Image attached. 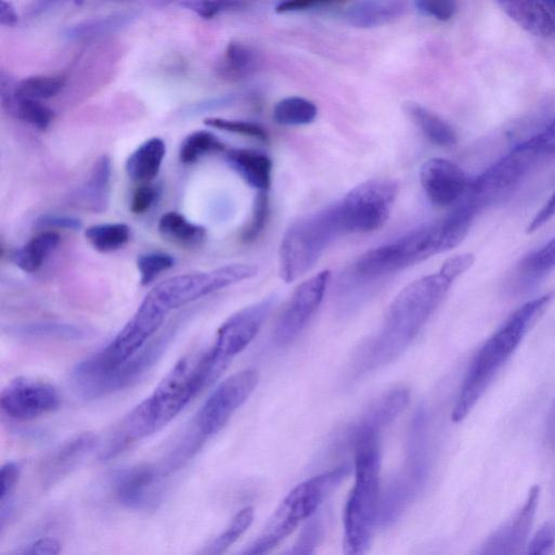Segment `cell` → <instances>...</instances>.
<instances>
[{
	"instance_id": "52",
	"label": "cell",
	"mask_w": 555,
	"mask_h": 555,
	"mask_svg": "<svg viewBox=\"0 0 555 555\" xmlns=\"http://www.w3.org/2000/svg\"><path fill=\"white\" fill-rule=\"evenodd\" d=\"M535 135L546 155L555 156V117Z\"/></svg>"
},
{
	"instance_id": "51",
	"label": "cell",
	"mask_w": 555,
	"mask_h": 555,
	"mask_svg": "<svg viewBox=\"0 0 555 555\" xmlns=\"http://www.w3.org/2000/svg\"><path fill=\"white\" fill-rule=\"evenodd\" d=\"M555 216V191L546 201L543 207L535 214L529 225L527 233H532L543 227L548 220Z\"/></svg>"
},
{
	"instance_id": "20",
	"label": "cell",
	"mask_w": 555,
	"mask_h": 555,
	"mask_svg": "<svg viewBox=\"0 0 555 555\" xmlns=\"http://www.w3.org/2000/svg\"><path fill=\"white\" fill-rule=\"evenodd\" d=\"M410 392L404 387H396L377 398L362 416L346 433L347 442L354 443L369 435H378L406 406Z\"/></svg>"
},
{
	"instance_id": "24",
	"label": "cell",
	"mask_w": 555,
	"mask_h": 555,
	"mask_svg": "<svg viewBox=\"0 0 555 555\" xmlns=\"http://www.w3.org/2000/svg\"><path fill=\"white\" fill-rule=\"evenodd\" d=\"M111 159L103 155L94 164L89 179L73 195L76 206L92 212L106 209L111 190Z\"/></svg>"
},
{
	"instance_id": "49",
	"label": "cell",
	"mask_w": 555,
	"mask_h": 555,
	"mask_svg": "<svg viewBox=\"0 0 555 555\" xmlns=\"http://www.w3.org/2000/svg\"><path fill=\"white\" fill-rule=\"evenodd\" d=\"M36 225L39 228L79 230L82 223L78 218L73 216L47 214L37 219Z\"/></svg>"
},
{
	"instance_id": "17",
	"label": "cell",
	"mask_w": 555,
	"mask_h": 555,
	"mask_svg": "<svg viewBox=\"0 0 555 555\" xmlns=\"http://www.w3.org/2000/svg\"><path fill=\"white\" fill-rule=\"evenodd\" d=\"M470 178L456 163L433 157L423 163L420 181L430 203L438 207H454L468 193Z\"/></svg>"
},
{
	"instance_id": "50",
	"label": "cell",
	"mask_w": 555,
	"mask_h": 555,
	"mask_svg": "<svg viewBox=\"0 0 555 555\" xmlns=\"http://www.w3.org/2000/svg\"><path fill=\"white\" fill-rule=\"evenodd\" d=\"M321 527L319 522H311L302 532L300 539L294 546L292 553H311L318 539L320 538Z\"/></svg>"
},
{
	"instance_id": "9",
	"label": "cell",
	"mask_w": 555,
	"mask_h": 555,
	"mask_svg": "<svg viewBox=\"0 0 555 555\" xmlns=\"http://www.w3.org/2000/svg\"><path fill=\"white\" fill-rule=\"evenodd\" d=\"M398 194V184L390 179H371L337 203L345 233L379 230L387 222Z\"/></svg>"
},
{
	"instance_id": "42",
	"label": "cell",
	"mask_w": 555,
	"mask_h": 555,
	"mask_svg": "<svg viewBox=\"0 0 555 555\" xmlns=\"http://www.w3.org/2000/svg\"><path fill=\"white\" fill-rule=\"evenodd\" d=\"M189 10L204 18H211L228 10L241 9L247 4L246 0H185L181 3Z\"/></svg>"
},
{
	"instance_id": "34",
	"label": "cell",
	"mask_w": 555,
	"mask_h": 555,
	"mask_svg": "<svg viewBox=\"0 0 555 555\" xmlns=\"http://www.w3.org/2000/svg\"><path fill=\"white\" fill-rule=\"evenodd\" d=\"M555 269V237L541 248L526 256L518 266L521 284L529 285Z\"/></svg>"
},
{
	"instance_id": "13",
	"label": "cell",
	"mask_w": 555,
	"mask_h": 555,
	"mask_svg": "<svg viewBox=\"0 0 555 555\" xmlns=\"http://www.w3.org/2000/svg\"><path fill=\"white\" fill-rule=\"evenodd\" d=\"M258 383L256 370L240 371L211 392L198 412L195 427L204 439L219 433L253 393Z\"/></svg>"
},
{
	"instance_id": "43",
	"label": "cell",
	"mask_w": 555,
	"mask_h": 555,
	"mask_svg": "<svg viewBox=\"0 0 555 555\" xmlns=\"http://www.w3.org/2000/svg\"><path fill=\"white\" fill-rule=\"evenodd\" d=\"M269 215V199L263 191H259L254 203L251 219L243 232V241L246 243L255 241L266 224Z\"/></svg>"
},
{
	"instance_id": "47",
	"label": "cell",
	"mask_w": 555,
	"mask_h": 555,
	"mask_svg": "<svg viewBox=\"0 0 555 555\" xmlns=\"http://www.w3.org/2000/svg\"><path fill=\"white\" fill-rule=\"evenodd\" d=\"M61 552L60 542L51 537L37 539L16 551L21 555H56Z\"/></svg>"
},
{
	"instance_id": "46",
	"label": "cell",
	"mask_w": 555,
	"mask_h": 555,
	"mask_svg": "<svg viewBox=\"0 0 555 555\" xmlns=\"http://www.w3.org/2000/svg\"><path fill=\"white\" fill-rule=\"evenodd\" d=\"M158 196L157 190L147 184L139 186L132 194L130 202V210L135 215L146 212L156 202Z\"/></svg>"
},
{
	"instance_id": "31",
	"label": "cell",
	"mask_w": 555,
	"mask_h": 555,
	"mask_svg": "<svg viewBox=\"0 0 555 555\" xmlns=\"http://www.w3.org/2000/svg\"><path fill=\"white\" fill-rule=\"evenodd\" d=\"M9 332L15 336L33 339L77 340L86 337V331L79 326L57 322H31L11 326Z\"/></svg>"
},
{
	"instance_id": "29",
	"label": "cell",
	"mask_w": 555,
	"mask_h": 555,
	"mask_svg": "<svg viewBox=\"0 0 555 555\" xmlns=\"http://www.w3.org/2000/svg\"><path fill=\"white\" fill-rule=\"evenodd\" d=\"M261 65L259 53L242 42H230L224 51L222 75L229 79H244L255 74Z\"/></svg>"
},
{
	"instance_id": "39",
	"label": "cell",
	"mask_w": 555,
	"mask_h": 555,
	"mask_svg": "<svg viewBox=\"0 0 555 555\" xmlns=\"http://www.w3.org/2000/svg\"><path fill=\"white\" fill-rule=\"evenodd\" d=\"M21 475V467L16 462H8L1 467V488H0V528L2 529L5 520L12 513L13 494L15 492Z\"/></svg>"
},
{
	"instance_id": "16",
	"label": "cell",
	"mask_w": 555,
	"mask_h": 555,
	"mask_svg": "<svg viewBox=\"0 0 555 555\" xmlns=\"http://www.w3.org/2000/svg\"><path fill=\"white\" fill-rule=\"evenodd\" d=\"M175 333L176 327L171 326L151 339L130 359L102 376L83 399H99L137 383L162 358Z\"/></svg>"
},
{
	"instance_id": "35",
	"label": "cell",
	"mask_w": 555,
	"mask_h": 555,
	"mask_svg": "<svg viewBox=\"0 0 555 555\" xmlns=\"http://www.w3.org/2000/svg\"><path fill=\"white\" fill-rule=\"evenodd\" d=\"M85 236L98 251L112 253L128 243L130 229L125 223L95 224L86 229Z\"/></svg>"
},
{
	"instance_id": "25",
	"label": "cell",
	"mask_w": 555,
	"mask_h": 555,
	"mask_svg": "<svg viewBox=\"0 0 555 555\" xmlns=\"http://www.w3.org/2000/svg\"><path fill=\"white\" fill-rule=\"evenodd\" d=\"M403 11V0H359L346 11V18L354 27L373 28L395 21Z\"/></svg>"
},
{
	"instance_id": "19",
	"label": "cell",
	"mask_w": 555,
	"mask_h": 555,
	"mask_svg": "<svg viewBox=\"0 0 555 555\" xmlns=\"http://www.w3.org/2000/svg\"><path fill=\"white\" fill-rule=\"evenodd\" d=\"M540 488L532 486L522 505L483 542L482 554H517L526 547L539 504Z\"/></svg>"
},
{
	"instance_id": "54",
	"label": "cell",
	"mask_w": 555,
	"mask_h": 555,
	"mask_svg": "<svg viewBox=\"0 0 555 555\" xmlns=\"http://www.w3.org/2000/svg\"><path fill=\"white\" fill-rule=\"evenodd\" d=\"M547 433H548V437L551 439H555V404L552 408V411H551V414L548 417Z\"/></svg>"
},
{
	"instance_id": "4",
	"label": "cell",
	"mask_w": 555,
	"mask_h": 555,
	"mask_svg": "<svg viewBox=\"0 0 555 555\" xmlns=\"http://www.w3.org/2000/svg\"><path fill=\"white\" fill-rule=\"evenodd\" d=\"M554 297L555 293L550 292L525 302L483 343L467 369L453 406L454 423L470 413Z\"/></svg>"
},
{
	"instance_id": "26",
	"label": "cell",
	"mask_w": 555,
	"mask_h": 555,
	"mask_svg": "<svg viewBox=\"0 0 555 555\" xmlns=\"http://www.w3.org/2000/svg\"><path fill=\"white\" fill-rule=\"evenodd\" d=\"M166 154L165 142L160 138H151L138 146L126 162L128 177L138 182H147L159 171Z\"/></svg>"
},
{
	"instance_id": "37",
	"label": "cell",
	"mask_w": 555,
	"mask_h": 555,
	"mask_svg": "<svg viewBox=\"0 0 555 555\" xmlns=\"http://www.w3.org/2000/svg\"><path fill=\"white\" fill-rule=\"evenodd\" d=\"M65 86L61 76H31L15 85L14 95L29 100H48L57 95Z\"/></svg>"
},
{
	"instance_id": "38",
	"label": "cell",
	"mask_w": 555,
	"mask_h": 555,
	"mask_svg": "<svg viewBox=\"0 0 555 555\" xmlns=\"http://www.w3.org/2000/svg\"><path fill=\"white\" fill-rule=\"evenodd\" d=\"M253 519L254 509L251 507L242 508L234 515L227 528L202 553L211 555L223 553L245 533Z\"/></svg>"
},
{
	"instance_id": "10",
	"label": "cell",
	"mask_w": 555,
	"mask_h": 555,
	"mask_svg": "<svg viewBox=\"0 0 555 555\" xmlns=\"http://www.w3.org/2000/svg\"><path fill=\"white\" fill-rule=\"evenodd\" d=\"M274 302L273 296L263 298L235 312L219 327L212 346L206 350L210 385L256 337Z\"/></svg>"
},
{
	"instance_id": "15",
	"label": "cell",
	"mask_w": 555,
	"mask_h": 555,
	"mask_svg": "<svg viewBox=\"0 0 555 555\" xmlns=\"http://www.w3.org/2000/svg\"><path fill=\"white\" fill-rule=\"evenodd\" d=\"M331 280V272L323 270L297 286L281 314L274 341L280 346L291 344L306 327L321 305Z\"/></svg>"
},
{
	"instance_id": "48",
	"label": "cell",
	"mask_w": 555,
	"mask_h": 555,
	"mask_svg": "<svg viewBox=\"0 0 555 555\" xmlns=\"http://www.w3.org/2000/svg\"><path fill=\"white\" fill-rule=\"evenodd\" d=\"M341 1L343 0H280L275 5V12L288 13L306 11L314 8L336 4Z\"/></svg>"
},
{
	"instance_id": "8",
	"label": "cell",
	"mask_w": 555,
	"mask_h": 555,
	"mask_svg": "<svg viewBox=\"0 0 555 555\" xmlns=\"http://www.w3.org/2000/svg\"><path fill=\"white\" fill-rule=\"evenodd\" d=\"M545 158L548 156L533 134L473 178L462 202L481 212L511 195Z\"/></svg>"
},
{
	"instance_id": "32",
	"label": "cell",
	"mask_w": 555,
	"mask_h": 555,
	"mask_svg": "<svg viewBox=\"0 0 555 555\" xmlns=\"http://www.w3.org/2000/svg\"><path fill=\"white\" fill-rule=\"evenodd\" d=\"M1 104L10 114L39 130L47 129L53 119V112L41 101L17 98L13 93Z\"/></svg>"
},
{
	"instance_id": "27",
	"label": "cell",
	"mask_w": 555,
	"mask_h": 555,
	"mask_svg": "<svg viewBox=\"0 0 555 555\" xmlns=\"http://www.w3.org/2000/svg\"><path fill=\"white\" fill-rule=\"evenodd\" d=\"M404 111L431 143L441 147H451L456 144L457 135L453 127L430 109L409 102L405 104Z\"/></svg>"
},
{
	"instance_id": "12",
	"label": "cell",
	"mask_w": 555,
	"mask_h": 555,
	"mask_svg": "<svg viewBox=\"0 0 555 555\" xmlns=\"http://www.w3.org/2000/svg\"><path fill=\"white\" fill-rule=\"evenodd\" d=\"M256 274L257 267L253 264L233 263L210 271L172 276L154 289L172 310Z\"/></svg>"
},
{
	"instance_id": "40",
	"label": "cell",
	"mask_w": 555,
	"mask_h": 555,
	"mask_svg": "<svg viewBox=\"0 0 555 555\" xmlns=\"http://www.w3.org/2000/svg\"><path fill=\"white\" fill-rule=\"evenodd\" d=\"M175 259L171 255L160 251L142 254L137 258L140 282L143 286L152 283L162 272L172 268Z\"/></svg>"
},
{
	"instance_id": "45",
	"label": "cell",
	"mask_w": 555,
	"mask_h": 555,
	"mask_svg": "<svg viewBox=\"0 0 555 555\" xmlns=\"http://www.w3.org/2000/svg\"><path fill=\"white\" fill-rule=\"evenodd\" d=\"M555 546V522H544L526 545V553L533 555L551 554Z\"/></svg>"
},
{
	"instance_id": "28",
	"label": "cell",
	"mask_w": 555,
	"mask_h": 555,
	"mask_svg": "<svg viewBox=\"0 0 555 555\" xmlns=\"http://www.w3.org/2000/svg\"><path fill=\"white\" fill-rule=\"evenodd\" d=\"M59 243L60 235L56 232L46 231L34 236L20 248L14 249L10 259L21 270L33 273L42 266Z\"/></svg>"
},
{
	"instance_id": "7",
	"label": "cell",
	"mask_w": 555,
	"mask_h": 555,
	"mask_svg": "<svg viewBox=\"0 0 555 555\" xmlns=\"http://www.w3.org/2000/svg\"><path fill=\"white\" fill-rule=\"evenodd\" d=\"M345 230L337 204L306 215L285 232L280 245L281 278L289 283L308 272L332 241Z\"/></svg>"
},
{
	"instance_id": "2",
	"label": "cell",
	"mask_w": 555,
	"mask_h": 555,
	"mask_svg": "<svg viewBox=\"0 0 555 555\" xmlns=\"http://www.w3.org/2000/svg\"><path fill=\"white\" fill-rule=\"evenodd\" d=\"M209 386L206 350L181 358L153 392L135 405L116 426L101 451L111 460L131 444L169 424L204 388Z\"/></svg>"
},
{
	"instance_id": "55",
	"label": "cell",
	"mask_w": 555,
	"mask_h": 555,
	"mask_svg": "<svg viewBox=\"0 0 555 555\" xmlns=\"http://www.w3.org/2000/svg\"><path fill=\"white\" fill-rule=\"evenodd\" d=\"M545 9L547 10L548 14L551 15L554 24H555V0H540Z\"/></svg>"
},
{
	"instance_id": "6",
	"label": "cell",
	"mask_w": 555,
	"mask_h": 555,
	"mask_svg": "<svg viewBox=\"0 0 555 555\" xmlns=\"http://www.w3.org/2000/svg\"><path fill=\"white\" fill-rule=\"evenodd\" d=\"M349 467L311 477L297 485L273 511L257 538L243 554H264L278 546L304 520L313 515L325 498L347 477Z\"/></svg>"
},
{
	"instance_id": "53",
	"label": "cell",
	"mask_w": 555,
	"mask_h": 555,
	"mask_svg": "<svg viewBox=\"0 0 555 555\" xmlns=\"http://www.w3.org/2000/svg\"><path fill=\"white\" fill-rule=\"evenodd\" d=\"M18 21L13 5L7 0H0V23L4 26H14Z\"/></svg>"
},
{
	"instance_id": "36",
	"label": "cell",
	"mask_w": 555,
	"mask_h": 555,
	"mask_svg": "<svg viewBox=\"0 0 555 555\" xmlns=\"http://www.w3.org/2000/svg\"><path fill=\"white\" fill-rule=\"evenodd\" d=\"M224 149L223 142L212 132L197 130L181 142L179 158L183 164H193L207 154L221 152Z\"/></svg>"
},
{
	"instance_id": "22",
	"label": "cell",
	"mask_w": 555,
	"mask_h": 555,
	"mask_svg": "<svg viewBox=\"0 0 555 555\" xmlns=\"http://www.w3.org/2000/svg\"><path fill=\"white\" fill-rule=\"evenodd\" d=\"M230 167L251 188L267 192L272 180V162L266 154L248 149H232L225 154Z\"/></svg>"
},
{
	"instance_id": "14",
	"label": "cell",
	"mask_w": 555,
	"mask_h": 555,
	"mask_svg": "<svg viewBox=\"0 0 555 555\" xmlns=\"http://www.w3.org/2000/svg\"><path fill=\"white\" fill-rule=\"evenodd\" d=\"M61 396L50 383L18 376L1 390L0 408L3 414L15 421H31L60 408Z\"/></svg>"
},
{
	"instance_id": "5",
	"label": "cell",
	"mask_w": 555,
	"mask_h": 555,
	"mask_svg": "<svg viewBox=\"0 0 555 555\" xmlns=\"http://www.w3.org/2000/svg\"><path fill=\"white\" fill-rule=\"evenodd\" d=\"M353 447L354 483L344 511V552L360 555L370 547L379 516L378 435L365 436Z\"/></svg>"
},
{
	"instance_id": "3",
	"label": "cell",
	"mask_w": 555,
	"mask_h": 555,
	"mask_svg": "<svg viewBox=\"0 0 555 555\" xmlns=\"http://www.w3.org/2000/svg\"><path fill=\"white\" fill-rule=\"evenodd\" d=\"M477 216L459 204L436 222L366 251L357 260L354 272L361 279H378L448 251L462 243Z\"/></svg>"
},
{
	"instance_id": "44",
	"label": "cell",
	"mask_w": 555,
	"mask_h": 555,
	"mask_svg": "<svg viewBox=\"0 0 555 555\" xmlns=\"http://www.w3.org/2000/svg\"><path fill=\"white\" fill-rule=\"evenodd\" d=\"M416 10L440 22L451 20L457 11L456 0H414Z\"/></svg>"
},
{
	"instance_id": "18",
	"label": "cell",
	"mask_w": 555,
	"mask_h": 555,
	"mask_svg": "<svg viewBox=\"0 0 555 555\" xmlns=\"http://www.w3.org/2000/svg\"><path fill=\"white\" fill-rule=\"evenodd\" d=\"M164 469L151 464H140L116 472L112 488L116 500L132 509L155 506L163 495Z\"/></svg>"
},
{
	"instance_id": "11",
	"label": "cell",
	"mask_w": 555,
	"mask_h": 555,
	"mask_svg": "<svg viewBox=\"0 0 555 555\" xmlns=\"http://www.w3.org/2000/svg\"><path fill=\"white\" fill-rule=\"evenodd\" d=\"M427 476L425 422L417 414L412 426L409 455L401 473L380 499L378 522L387 525L398 518L421 490Z\"/></svg>"
},
{
	"instance_id": "30",
	"label": "cell",
	"mask_w": 555,
	"mask_h": 555,
	"mask_svg": "<svg viewBox=\"0 0 555 555\" xmlns=\"http://www.w3.org/2000/svg\"><path fill=\"white\" fill-rule=\"evenodd\" d=\"M158 232L165 240L186 247L199 245L206 235L203 227L190 222L176 211L166 212L160 217Z\"/></svg>"
},
{
	"instance_id": "33",
	"label": "cell",
	"mask_w": 555,
	"mask_h": 555,
	"mask_svg": "<svg viewBox=\"0 0 555 555\" xmlns=\"http://www.w3.org/2000/svg\"><path fill=\"white\" fill-rule=\"evenodd\" d=\"M318 115L313 102L301 96L282 99L273 108V119L282 126H302L311 124Z\"/></svg>"
},
{
	"instance_id": "1",
	"label": "cell",
	"mask_w": 555,
	"mask_h": 555,
	"mask_svg": "<svg viewBox=\"0 0 555 555\" xmlns=\"http://www.w3.org/2000/svg\"><path fill=\"white\" fill-rule=\"evenodd\" d=\"M474 261L472 253L455 255L448 258L439 271L403 287L390 304L382 330L356 352L354 374L382 367L400 356L441 304L453 282Z\"/></svg>"
},
{
	"instance_id": "21",
	"label": "cell",
	"mask_w": 555,
	"mask_h": 555,
	"mask_svg": "<svg viewBox=\"0 0 555 555\" xmlns=\"http://www.w3.org/2000/svg\"><path fill=\"white\" fill-rule=\"evenodd\" d=\"M96 441L94 434L82 433L60 444L40 467L42 485L52 486L69 474L91 452Z\"/></svg>"
},
{
	"instance_id": "23",
	"label": "cell",
	"mask_w": 555,
	"mask_h": 555,
	"mask_svg": "<svg viewBox=\"0 0 555 555\" xmlns=\"http://www.w3.org/2000/svg\"><path fill=\"white\" fill-rule=\"evenodd\" d=\"M519 27L537 37H548L555 24L540 0H495Z\"/></svg>"
},
{
	"instance_id": "41",
	"label": "cell",
	"mask_w": 555,
	"mask_h": 555,
	"mask_svg": "<svg viewBox=\"0 0 555 555\" xmlns=\"http://www.w3.org/2000/svg\"><path fill=\"white\" fill-rule=\"evenodd\" d=\"M204 124L222 131L237 133L260 141H267L268 139L266 129L262 126L250 121L227 119L221 117H208L205 118Z\"/></svg>"
}]
</instances>
